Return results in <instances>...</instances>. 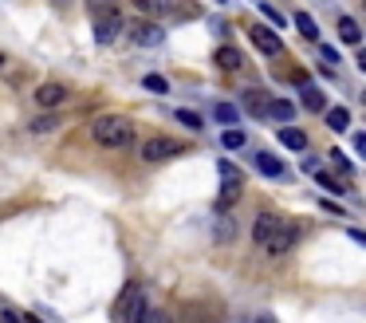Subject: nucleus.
I'll return each instance as SVG.
<instances>
[{"mask_svg":"<svg viewBox=\"0 0 366 323\" xmlns=\"http://www.w3.org/2000/svg\"><path fill=\"white\" fill-rule=\"evenodd\" d=\"M91 138L107 150H127L134 142V122L122 118V114H103L95 127H91Z\"/></svg>","mask_w":366,"mask_h":323,"instance_id":"f257e3e1","label":"nucleus"},{"mask_svg":"<svg viewBox=\"0 0 366 323\" xmlns=\"http://www.w3.org/2000/svg\"><path fill=\"white\" fill-rule=\"evenodd\" d=\"M146 292L138 288V284H130L122 296H118V304H114V323H142L146 315Z\"/></svg>","mask_w":366,"mask_h":323,"instance_id":"f03ea898","label":"nucleus"},{"mask_svg":"<svg viewBox=\"0 0 366 323\" xmlns=\"http://www.w3.org/2000/svg\"><path fill=\"white\" fill-rule=\"evenodd\" d=\"M122 28H127V20L118 16V8H103V12H95V40L99 44H114V40L122 36Z\"/></svg>","mask_w":366,"mask_h":323,"instance_id":"7ed1b4c3","label":"nucleus"},{"mask_svg":"<svg viewBox=\"0 0 366 323\" xmlns=\"http://www.w3.org/2000/svg\"><path fill=\"white\" fill-rule=\"evenodd\" d=\"M296 241H300V225L280 217V225H276V233H272V241L264 244V248H268L272 257H284V253H291V248H296Z\"/></svg>","mask_w":366,"mask_h":323,"instance_id":"20e7f679","label":"nucleus"},{"mask_svg":"<svg viewBox=\"0 0 366 323\" xmlns=\"http://www.w3.org/2000/svg\"><path fill=\"white\" fill-rule=\"evenodd\" d=\"M71 91H67L64 83H40L36 87V107H44V111H55V107H64Z\"/></svg>","mask_w":366,"mask_h":323,"instance_id":"39448f33","label":"nucleus"},{"mask_svg":"<svg viewBox=\"0 0 366 323\" xmlns=\"http://www.w3.org/2000/svg\"><path fill=\"white\" fill-rule=\"evenodd\" d=\"M127 32L134 44H142V48H158L161 40H166V32H161L158 24H150V20H134V24H127Z\"/></svg>","mask_w":366,"mask_h":323,"instance_id":"423d86ee","label":"nucleus"},{"mask_svg":"<svg viewBox=\"0 0 366 323\" xmlns=\"http://www.w3.org/2000/svg\"><path fill=\"white\" fill-rule=\"evenodd\" d=\"M174 154H181V142H174V138H146L142 142V158L146 162H166V158H174Z\"/></svg>","mask_w":366,"mask_h":323,"instance_id":"0eeeda50","label":"nucleus"},{"mask_svg":"<svg viewBox=\"0 0 366 323\" xmlns=\"http://www.w3.org/2000/svg\"><path fill=\"white\" fill-rule=\"evenodd\" d=\"M248 40H252V44L264 51V55H280V51H284L280 36L272 32V28H264V24H252V28H248Z\"/></svg>","mask_w":366,"mask_h":323,"instance_id":"6e6552de","label":"nucleus"},{"mask_svg":"<svg viewBox=\"0 0 366 323\" xmlns=\"http://www.w3.org/2000/svg\"><path fill=\"white\" fill-rule=\"evenodd\" d=\"M276 225H280V217H276V213H260V217H256V225H252V241L260 244V248H264V244L272 241Z\"/></svg>","mask_w":366,"mask_h":323,"instance_id":"1a4fd4ad","label":"nucleus"},{"mask_svg":"<svg viewBox=\"0 0 366 323\" xmlns=\"http://www.w3.org/2000/svg\"><path fill=\"white\" fill-rule=\"evenodd\" d=\"M268 107H272V99L264 95V91H244V111H248V114L268 118Z\"/></svg>","mask_w":366,"mask_h":323,"instance_id":"9d476101","label":"nucleus"},{"mask_svg":"<svg viewBox=\"0 0 366 323\" xmlns=\"http://www.w3.org/2000/svg\"><path fill=\"white\" fill-rule=\"evenodd\" d=\"M134 8L142 16H170L174 12V0H134Z\"/></svg>","mask_w":366,"mask_h":323,"instance_id":"9b49d317","label":"nucleus"},{"mask_svg":"<svg viewBox=\"0 0 366 323\" xmlns=\"http://www.w3.org/2000/svg\"><path fill=\"white\" fill-rule=\"evenodd\" d=\"M240 194H244V181H224V190H221V197H217V209H233L240 201Z\"/></svg>","mask_w":366,"mask_h":323,"instance_id":"f8f14e48","label":"nucleus"},{"mask_svg":"<svg viewBox=\"0 0 366 323\" xmlns=\"http://www.w3.org/2000/svg\"><path fill=\"white\" fill-rule=\"evenodd\" d=\"M339 40H343V44H358V40H363V28H358L354 16H339Z\"/></svg>","mask_w":366,"mask_h":323,"instance_id":"ddd939ff","label":"nucleus"},{"mask_svg":"<svg viewBox=\"0 0 366 323\" xmlns=\"http://www.w3.org/2000/svg\"><path fill=\"white\" fill-rule=\"evenodd\" d=\"M303 107L307 111H327V99H323V91H319L315 83L303 79Z\"/></svg>","mask_w":366,"mask_h":323,"instance_id":"4468645a","label":"nucleus"},{"mask_svg":"<svg viewBox=\"0 0 366 323\" xmlns=\"http://www.w3.org/2000/svg\"><path fill=\"white\" fill-rule=\"evenodd\" d=\"M256 170H260V174H268V178H284V162L272 158V154H264V150L256 154Z\"/></svg>","mask_w":366,"mask_h":323,"instance_id":"2eb2a0df","label":"nucleus"},{"mask_svg":"<svg viewBox=\"0 0 366 323\" xmlns=\"http://www.w3.org/2000/svg\"><path fill=\"white\" fill-rule=\"evenodd\" d=\"M240 64H244V55H240L237 48H217V67H224V71H240Z\"/></svg>","mask_w":366,"mask_h":323,"instance_id":"dca6fc26","label":"nucleus"},{"mask_svg":"<svg viewBox=\"0 0 366 323\" xmlns=\"http://www.w3.org/2000/svg\"><path fill=\"white\" fill-rule=\"evenodd\" d=\"M280 142H284L287 150H307V134H303L300 127H284L280 130Z\"/></svg>","mask_w":366,"mask_h":323,"instance_id":"f3484780","label":"nucleus"},{"mask_svg":"<svg viewBox=\"0 0 366 323\" xmlns=\"http://www.w3.org/2000/svg\"><path fill=\"white\" fill-rule=\"evenodd\" d=\"M323 114H327V127H331L335 134L350 127V111H347V107H331V111H323Z\"/></svg>","mask_w":366,"mask_h":323,"instance_id":"a211bd4d","label":"nucleus"},{"mask_svg":"<svg viewBox=\"0 0 366 323\" xmlns=\"http://www.w3.org/2000/svg\"><path fill=\"white\" fill-rule=\"evenodd\" d=\"M268 118H280V122H291V118H296V107H291L287 99H272V107H268Z\"/></svg>","mask_w":366,"mask_h":323,"instance_id":"6ab92c4d","label":"nucleus"},{"mask_svg":"<svg viewBox=\"0 0 366 323\" xmlns=\"http://www.w3.org/2000/svg\"><path fill=\"white\" fill-rule=\"evenodd\" d=\"M296 28H300L303 40H319V24H315V16H307V12H296Z\"/></svg>","mask_w":366,"mask_h":323,"instance_id":"aec40b11","label":"nucleus"},{"mask_svg":"<svg viewBox=\"0 0 366 323\" xmlns=\"http://www.w3.org/2000/svg\"><path fill=\"white\" fill-rule=\"evenodd\" d=\"M213 118L224 122V127H233V122H240V111L233 107V103H217V107H213Z\"/></svg>","mask_w":366,"mask_h":323,"instance_id":"412c9836","label":"nucleus"},{"mask_svg":"<svg viewBox=\"0 0 366 323\" xmlns=\"http://www.w3.org/2000/svg\"><path fill=\"white\" fill-rule=\"evenodd\" d=\"M315 181L323 185V190H327V194H347V190H350L347 178H339V181H335L331 174H323V170H315Z\"/></svg>","mask_w":366,"mask_h":323,"instance_id":"4be33fe9","label":"nucleus"},{"mask_svg":"<svg viewBox=\"0 0 366 323\" xmlns=\"http://www.w3.org/2000/svg\"><path fill=\"white\" fill-rule=\"evenodd\" d=\"M221 146H224V150H240V146H244V130L228 127V130L221 134Z\"/></svg>","mask_w":366,"mask_h":323,"instance_id":"5701e85b","label":"nucleus"},{"mask_svg":"<svg viewBox=\"0 0 366 323\" xmlns=\"http://www.w3.org/2000/svg\"><path fill=\"white\" fill-rule=\"evenodd\" d=\"M327 154H331V166H335V170H339L343 178H350V170H354V166H350V162H347V154H343L339 146H335V150H327Z\"/></svg>","mask_w":366,"mask_h":323,"instance_id":"b1692460","label":"nucleus"},{"mask_svg":"<svg viewBox=\"0 0 366 323\" xmlns=\"http://www.w3.org/2000/svg\"><path fill=\"white\" fill-rule=\"evenodd\" d=\"M217 174H221V178L224 181H244V174H240V170H237V166H233V162H217Z\"/></svg>","mask_w":366,"mask_h":323,"instance_id":"393cba45","label":"nucleus"},{"mask_svg":"<svg viewBox=\"0 0 366 323\" xmlns=\"http://www.w3.org/2000/svg\"><path fill=\"white\" fill-rule=\"evenodd\" d=\"M142 87H146V91H154V95H166V91H170V83L161 79V75H146Z\"/></svg>","mask_w":366,"mask_h":323,"instance_id":"a878e982","label":"nucleus"},{"mask_svg":"<svg viewBox=\"0 0 366 323\" xmlns=\"http://www.w3.org/2000/svg\"><path fill=\"white\" fill-rule=\"evenodd\" d=\"M177 122H181V127H189V130H201V127H205L197 111H177Z\"/></svg>","mask_w":366,"mask_h":323,"instance_id":"bb28decb","label":"nucleus"},{"mask_svg":"<svg viewBox=\"0 0 366 323\" xmlns=\"http://www.w3.org/2000/svg\"><path fill=\"white\" fill-rule=\"evenodd\" d=\"M55 122H60L55 114H40V118H36V122H32V130H40V134H44V130H51V127H55Z\"/></svg>","mask_w":366,"mask_h":323,"instance_id":"cd10ccee","label":"nucleus"},{"mask_svg":"<svg viewBox=\"0 0 366 323\" xmlns=\"http://www.w3.org/2000/svg\"><path fill=\"white\" fill-rule=\"evenodd\" d=\"M142 323H170V315H166V311H154V307H146Z\"/></svg>","mask_w":366,"mask_h":323,"instance_id":"c85d7f7f","label":"nucleus"},{"mask_svg":"<svg viewBox=\"0 0 366 323\" xmlns=\"http://www.w3.org/2000/svg\"><path fill=\"white\" fill-rule=\"evenodd\" d=\"M319 55L327 60V67H331V64H339V51H335L331 44H319Z\"/></svg>","mask_w":366,"mask_h":323,"instance_id":"c756f323","label":"nucleus"},{"mask_svg":"<svg viewBox=\"0 0 366 323\" xmlns=\"http://www.w3.org/2000/svg\"><path fill=\"white\" fill-rule=\"evenodd\" d=\"M260 12H264V16H268L272 24H276V28H280V24H284V16H280V12H276V8H272V4H260Z\"/></svg>","mask_w":366,"mask_h":323,"instance_id":"7c9ffc66","label":"nucleus"},{"mask_svg":"<svg viewBox=\"0 0 366 323\" xmlns=\"http://www.w3.org/2000/svg\"><path fill=\"white\" fill-rule=\"evenodd\" d=\"M91 4V12H103V8H114V0H87Z\"/></svg>","mask_w":366,"mask_h":323,"instance_id":"2f4dec72","label":"nucleus"},{"mask_svg":"<svg viewBox=\"0 0 366 323\" xmlns=\"http://www.w3.org/2000/svg\"><path fill=\"white\" fill-rule=\"evenodd\" d=\"M354 150L366 158V130H363V134H354Z\"/></svg>","mask_w":366,"mask_h":323,"instance_id":"473e14b6","label":"nucleus"},{"mask_svg":"<svg viewBox=\"0 0 366 323\" xmlns=\"http://www.w3.org/2000/svg\"><path fill=\"white\" fill-rule=\"evenodd\" d=\"M350 241H354V244H363V248H366V233H363V229H350Z\"/></svg>","mask_w":366,"mask_h":323,"instance_id":"72a5a7b5","label":"nucleus"},{"mask_svg":"<svg viewBox=\"0 0 366 323\" xmlns=\"http://www.w3.org/2000/svg\"><path fill=\"white\" fill-rule=\"evenodd\" d=\"M0 323H24V320H20L16 311H8V307H4V315H0Z\"/></svg>","mask_w":366,"mask_h":323,"instance_id":"f704fd0d","label":"nucleus"},{"mask_svg":"<svg viewBox=\"0 0 366 323\" xmlns=\"http://www.w3.org/2000/svg\"><path fill=\"white\" fill-rule=\"evenodd\" d=\"M354 60H358V71H366V48L358 51V55H354Z\"/></svg>","mask_w":366,"mask_h":323,"instance_id":"c9c22d12","label":"nucleus"},{"mask_svg":"<svg viewBox=\"0 0 366 323\" xmlns=\"http://www.w3.org/2000/svg\"><path fill=\"white\" fill-rule=\"evenodd\" d=\"M24 323H40V320H36V315H28V320H24Z\"/></svg>","mask_w":366,"mask_h":323,"instance_id":"e433bc0d","label":"nucleus"},{"mask_svg":"<svg viewBox=\"0 0 366 323\" xmlns=\"http://www.w3.org/2000/svg\"><path fill=\"white\" fill-rule=\"evenodd\" d=\"M0 67H4V55H0Z\"/></svg>","mask_w":366,"mask_h":323,"instance_id":"4c0bfd02","label":"nucleus"},{"mask_svg":"<svg viewBox=\"0 0 366 323\" xmlns=\"http://www.w3.org/2000/svg\"><path fill=\"white\" fill-rule=\"evenodd\" d=\"M55 4H67V0H55Z\"/></svg>","mask_w":366,"mask_h":323,"instance_id":"58836bf2","label":"nucleus"},{"mask_svg":"<svg viewBox=\"0 0 366 323\" xmlns=\"http://www.w3.org/2000/svg\"><path fill=\"white\" fill-rule=\"evenodd\" d=\"M363 103H366V91H363Z\"/></svg>","mask_w":366,"mask_h":323,"instance_id":"ea45409f","label":"nucleus"},{"mask_svg":"<svg viewBox=\"0 0 366 323\" xmlns=\"http://www.w3.org/2000/svg\"><path fill=\"white\" fill-rule=\"evenodd\" d=\"M217 4H224V0H217Z\"/></svg>","mask_w":366,"mask_h":323,"instance_id":"a19ab883","label":"nucleus"}]
</instances>
